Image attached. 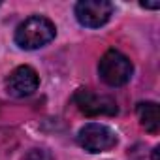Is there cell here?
<instances>
[{
	"label": "cell",
	"instance_id": "cell-1",
	"mask_svg": "<svg viewBox=\"0 0 160 160\" xmlns=\"http://www.w3.org/2000/svg\"><path fill=\"white\" fill-rule=\"evenodd\" d=\"M57 34L55 25L42 15H32L28 19H25L17 30H15V43L21 49L32 51V49H40L43 45H47Z\"/></svg>",
	"mask_w": 160,
	"mask_h": 160
},
{
	"label": "cell",
	"instance_id": "cell-2",
	"mask_svg": "<svg viewBox=\"0 0 160 160\" xmlns=\"http://www.w3.org/2000/svg\"><path fill=\"white\" fill-rule=\"evenodd\" d=\"M98 73L102 81L109 87H122L130 81L134 73V64L119 49H109L98 62Z\"/></svg>",
	"mask_w": 160,
	"mask_h": 160
},
{
	"label": "cell",
	"instance_id": "cell-3",
	"mask_svg": "<svg viewBox=\"0 0 160 160\" xmlns=\"http://www.w3.org/2000/svg\"><path fill=\"white\" fill-rule=\"evenodd\" d=\"M77 143L81 145L87 152H104L109 151L117 145V136L115 132L100 122H89L77 132Z\"/></svg>",
	"mask_w": 160,
	"mask_h": 160
},
{
	"label": "cell",
	"instance_id": "cell-4",
	"mask_svg": "<svg viewBox=\"0 0 160 160\" xmlns=\"http://www.w3.org/2000/svg\"><path fill=\"white\" fill-rule=\"evenodd\" d=\"M73 104L87 117H100V115L113 117V115L119 113L117 102L111 96L96 94L91 89H77L75 94H73Z\"/></svg>",
	"mask_w": 160,
	"mask_h": 160
},
{
	"label": "cell",
	"instance_id": "cell-5",
	"mask_svg": "<svg viewBox=\"0 0 160 160\" xmlns=\"http://www.w3.org/2000/svg\"><path fill=\"white\" fill-rule=\"evenodd\" d=\"M113 15V4L108 0H81L75 4V17L83 27L100 28Z\"/></svg>",
	"mask_w": 160,
	"mask_h": 160
},
{
	"label": "cell",
	"instance_id": "cell-6",
	"mask_svg": "<svg viewBox=\"0 0 160 160\" xmlns=\"http://www.w3.org/2000/svg\"><path fill=\"white\" fill-rule=\"evenodd\" d=\"M38 85H40V77H38L36 70L27 64L15 68L10 73V77L6 79V91L13 98H27V96L34 94Z\"/></svg>",
	"mask_w": 160,
	"mask_h": 160
},
{
	"label": "cell",
	"instance_id": "cell-7",
	"mask_svg": "<svg viewBox=\"0 0 160 160\" xmlns=\"http://www.w3.org/2000/svg\"><path fill=\"white\" fill-rule=\"evenodd\" d=\"M136 113H138V119H139L141 126L147 132L156 134L160 130V113H158V104L156 102H139L136 106Z\"/></svg>",
	"mask_w": 160,
	"mask_h": 160
},
{
	"label": "cell",
	"instance_id": "cell-8",
	"mask_svg": "<svg viewBox=\"0 0 160 160\" xmlns=\"http://www.w3.org/2000/svg\"><path fill=\"white\" fill-rule=\"evenodd\" d=\"M23 160H51V154L45 149H32L25 154Z\"/></svg>",
	"mask_w": 160,
	"mask_h": 160
},
{
	"label": "cell",
	"instance_id": "cell-9",
	"mask_svg": "<svg viewBox=\"0 0 160 160\" xmlns=\"http://www.w3.org/2000/svg\"><path fill=\"white\" fill-rule=\"evenodd\" d=\"M141 8H149V10H156V8H160V2H141Z\"/></svg>",
	"mask_w": 160,
	"mask_h": 160
},
{
	"label": "cell",
	"instance_id": "cell-10",
	"mask_svg": "<svg viewBox=\"0 0 160 160\" xmlns=\"http://www.w3.org/2000/svg\"><path fill=\"white\" fill-rule=\"evenodd\" d=\"M152 160H160V147L152 149Z\"/></svg>",
	"mask_w": 160,
	"mask_h": 160
}]
</instances>
